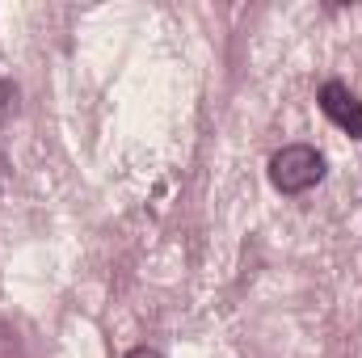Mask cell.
I'll list each match as a JSON object with an SVG mask.
<instances>
[{
  "mask_svg": "<svg viewBox=\"0 0 362 358\" xmlns=\"http://www.w3.org/2000/svg\"><path fill=\"white\" fill-rule=\"evenodd\" d=\"M127 358H165V354H160V350H152V346H135Z\"/></svg>",
  "mask_w": 362,
  "mask_h": 358,
  "instance_id": "cell-3",
  "label": "cell"
},
{
  "mask_svg": "<svg viewBox=\"0 0 362 358\" xmlns=\"http://www.w3.org/2000/svg\"><path fill=\"white\" fill-rule=\"evenodd\" d=\"M320 110H325V118L337 122L346 135L362 139V101L346 89L341 81H329V85L320 89Z\"/></svg>",
  "mask_w": 362,
  "mask_h": 358,
  "instance_id": "cell-2",
  "label": "cell"
},
{
  "mask_svg": "<svg viewBox=\"0 0 362 358\" xmlns=\"http://www.w3.org/2000/svg\"><path fill=\"white\" fill-rule=\"evenodd\" d=\"M325 181V156L312 144H286L270 156V185L278 194H308Z\"/></svg>",
  "mask_w": 362,
  "mask_h": 358,
  "instance_id": "cell-1",
  "label": "cell"
}]
</instances>
